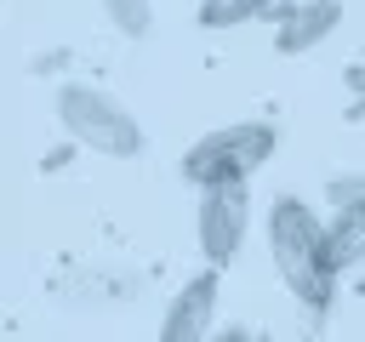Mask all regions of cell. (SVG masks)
<instances>
[{
  "label": "cell",
  "instance_id": "12",
  "mask_svg": "<svg viewBox=\"0 0 365 342\" xmlns=\"http://www.w3.org/2000/svg\"><path fill=\"white\" fill-rule=\"evenodd\" d=\"M211 342H251V336H245L240 325H228V331H211Z\"/></svg>",
  "mask_w": 365,
  "mask_h": 342
},
{
  "label": "cell",
  "instance_id": "5",
  "mask_svg": "<svg viewBox=\"0 0 365 342\" xmlns=\"http://www.w3.org/2000/svg\"><path fill=\"white\" fill-rule=\"evenodd\" d=\"M217 268L205 262V274H194L171 302H165V319H160V342H211V319H217Z\"/></svg>",
  "mask_w": 365,
  "mask_h": 342
},
{
  "label": "cell",
  "instance_id": "1",
  "mask_svg": "<svg viewBox=\"0 0 365 342\" xmlns=\"http://www.w3.org/2000/svg\"><path fill=\"white\" fill-rule=\"evenodd\" d=\"M268 256L285 279V291L308 308V314H325L331 296H336V256H331V234L325 222L314 217L308 200L285 194L268 205Z\"/></svg>",
  "mask_w": 365,
  "mask_h": 342
},
{
  "label": "cell",
  "instance_id": "11",
  "mask_svg": "<svg viewBox=\"0 0 365 342\" xmlns=\"http://www.w3.org/2000/svg\"><path fill=\"white\" fill-rule=\"evenodd\" d=\"M348 91H354V114H359V108H365V57L348 63Z\"/></svg>",
  "mask_w": 365,
  "mask_h": 342
},
{
  "label": "cell",
  "instance_id": "3",
  "mask_svg": "<svg viewBox=\"0 0 365 342\" xmlns=\"http://www.w3.org/2000/svg\"><path fill=\"white\" fill-rule=\"evenodd\" d=\"M279 148V131L268 120H240L222 131H205L188 154H182V177L194 188H222V182H245L257 177Z\"/></svg>",
  "mask_w": 365,
  "mask_h": 342
},
{
  "label": "cell",
  "instance_id": "2",
  "mask_svg": "<svg viewBox=\"0 0 365 342\" xmlns=\"http://www.w3.org/2000/svg\"><path fill=\"white\" fill-rule=\"evenodd\" d=\"M57 120H63V131H68L80 148L108 154V160H137V154L148 148L137 114H131L120 97L86 86V80H68V86L57 91Z\"/></svg>",
  "mask_w": 365,
  "mask_h": 342
},
{
  "label": "cell",
  "instance_id": "7",
  "mask_svg": "<svg viewBox=\"0 0 365 342\" xmlns=\"http://www.w3.org/2000/svg\"><path fill=\"white\" fill-rule=\"evenodd\" d=\"M325 234H331V256H336V268L365 262V200L336 205V211H331V222H325Z\"/></svg>",
  "mask_w": 365,
  "mask_h": 342
},
{
  "label": "cell",
  "instance_id": "4",
  "mask_svg": "<svg viewBox=\"0 0 365 342\" xmlns=\"http://www.w3.org/2000/svg\"><path fill=\"white\" fill-rule=\"evenodd\" d=\"M251 228V194L245 182H222V188H200V251L211 268H228L245 245Z\"/></svg>",
  "mask_w": 365,
  "mask_h": 342
},
{
  "label": "cell",
  "instance_id": "9",
  "mask_svg": "<svg viewBox=\"0 0 365 342\" xmlns=\"http://www.w3.org/2000/svg\"><path fill=\"white\" fill-rule=\"evenodd\" d=\"M103 11H108V23H114L125 40H143V34L154 28V6H148V0H103Z\"/></svg>",
  "mask_w": 365,
  "mask_h": 342
},
{
  "label": "cell",
  "instance_id": "10",
  "mask_svg": "<svg viewBox=\"0 0 365 342\" xmlns=\"http://www.w3.org/2000/svg\"><path fill=\"white\" fill-rule=\"evenodd\" d=\"M348 200H365V177H336L331 182V205H348Z\"/></svg>",
  "mask_w": 365,
  "mask_h": 342
},
{
  "label": "cell",
  "instance_id": "8",
  "mask_svg": "<svg viewBox=\"0 0 365 342\" xmlns=\"http://www.w3.org/2000/svg\"><path fill=\"white\" fill-rule=\"evenodd\" d=\"M274 0H200V23L205 28H240L251 17H268Z\"/></svg>",
  "mask_w": 365,
  "mask_h": 342
},
{
  "label": "cell",
  "instance_id": "6",
  "mask_svg": "<svg viewBox=\"0 0 365 342\" xmlns=\"http://www.w3.org/2000/svg\"><path fill=\"white\" fill-rule=\"evenodd\" d=\"M342 23V0H297L274 11V46L285 57H302L308 46H319L331 28Z\"/></svg>",
  "mask_w": 365,
  "mask_h": 342
}]
</instances>
